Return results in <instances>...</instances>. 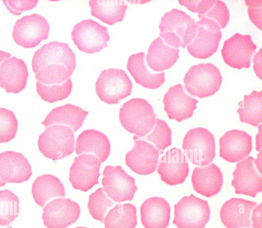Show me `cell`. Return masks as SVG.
Wrapping results in <instances>:
<instances>
[{"label": "cell", "instance_id": "6da1fadb", "mask_svg": "<svg viewBox=\"0 0 262 228\" xmlns=\"http://www.w3.org/2000/svg\"><path fill=\"white\" fill-rule=\"evenodd\" d=\"M156 114L150 104L144 99L132 98L120 109L119 120L122 127L135 138L143 137L155 126Z\"/></svg>", "mask_w": 262, "mask_h": 228}, {"label": "cell", "instance_id": "7a4b0ae2", "mask_svg": "<svg viewBox=\"0 0 262 228\" xmlns=\"http://www.w3.org/2000/svg\"><path fill=\"white\" fill-rule=\"evenodd\" d=\"M160 37L174 48H185L193 40L196 31L194 19L177 9L165 13L159 26Z\"/></svg>", "mask_w": 262, "mask_h": 228}, {"label": "cell", "instance_id": "3957f363", "mask_svg": "<svg viewBox=\"0 0 262 228\" xmlns=\"http://www.w3.org/2000/svg\"><path fill=\"white\" fill-rule=\"evenodd\" d=\"M186 91L200 98L213 95L220 89L222 76L219 68L211 63L191 66L183 78Z\"/></svg>", "mask_w": 262, "mask_h": 228}, {"label": "cell", "instance_id": "277c9868", "mask_svg": "<svg viewBox=\"0 0 262 228\" xmlns=\"http://www.w3.org/2000/svg\"><path fill=\"white\" fill-rule=\"evenodd\" d=\"M75 137L72 130L64 125L51 126L40 135L38 146L46 157L57 160L73 153Z\"/></svg>", "mask_w": 262, "mask_h": 228}, {"label": "cell", "instance_id": "5b68a950", "mask_svg": "<svg viewBox=\"0 0 262 228\" xmlns=\"http://www.w3.org/2000/svg\"><path fill=\"white\" fill-rule=\"evenodd\" d=\"M95 89L101 100L117 104L130 95L133 84L124 70L110 68L101 72L96 81Z\"/></svg>", "mask_w": 262, "mask_h": 228}, {"label": "cell", "instance_id": "8992f818", "mask_svg": "<svg viewBox=\"0 0 262 228\" xmlns=\"http://www.w3.org/2000/svg\"><path fill=\"white\" fill-rule=\"evenodd\" d=\"M182 148L190 162L200 167L208 165L215 155L214 136L204 128H196L187 132Z\"/></svg>", "mask_w": 262, "mask_h": 228}, {"label": "cell", "instance_id": "52a82bcc", "mask_svg": "<svg viewBox=\"0 0 262 228\" xmlns=\"http://www.w3.org/2000/svg\"><path fill=\"white\" fill-rule=\"evenodd\" d=\"M174 209L173 223L178 228H204L210 218L208 202L193 194L181 198Z\"/></svg>", "mask_w": 262, "mask_h": 228}, {"label": "cell", "instance_id": "ba28073f", "mask_svg": "<svg viewBox=\"0 0 262 228\" xmlns=\"http://www.w3.org/2000/svg\"><path fill=\"white\" fill-rule=\"evenodd\" d=\"M71 36L79 50L90 54L98 52L107 47L110 40L107 28L91 19L76 24Z\"/></svg>", "mask_w": 262, "mask_h": 228}, {"label": "cell", "instance_id": "9c48e42d", "mask_svg": "<svg viewBox=\"0 0 262 228\" xmlns=\"http://www.w3.org/2000/svg\"><path fill=\"white\" fill-rule=\"evenodd\" d=\"M50 26L46 19L36 13L26 15L15 23L12 37L18 45L34 48L48 37Z\"/></svg>", "mask_w": 262, "mask_h": 228}, {"label": "cell", "instance_id": "30bf717a", "mask_svg": "<svg viewBox=\"0 0 262 228\" xmlns=\"http://www.w3.org/2000/svg\"><path fill=\"white\" fill-rule=\"evenodd\" d=\"M102 184L107 196L116 202L132 201L138 188L135 179L120 165H106L103 171Z\"/></svg>", "mask_w": 262, "mask_h": 228}, {"label": "cell", "instance_id": "8fae6325", "mask_svg": "<svg viewBox=\"0 0 262 228\" xmlns=\"http://www.w3.org/2000/svg\"><path fill=\"white\" fill-rule=\"evenodd\" d=\"M195 24V36L187 45V50L195 58H207L217 50L222 38L221 28L216 23L205 18Z\"/></svg>", "mask_w": 262, "mask_h": 228}, {"label": "cell", "instance_id": "7c38bea8", "mask_svg": "<svg viewBox=\"0 0 262 228\" xmlns=\"http://www.w3.org/2000/svg\"><path fill=\"white\" fill-rule=\"evenodd\" d=\"M48 65L63 66L74 71L76 67L75 54L67 43L49 42L35 52L32 61L35 74Z\"/></svg>", "mask_w": 262, "mask_h": 228}, {"label": "cell", "instance_id": "4fadbf2b", "mask_svg": "<svg viewBox=\"0 0 262 228\" xmlns=\"http://www.w3.org/2000/svg\"><path fill=\"white\" fill-rule=\"evenodd\" d=\"M100 165L99 160L93 154H82L75 157L69 175L73 188L87 192L98 184Z\"/></svg>", "mask_w": 262, "mask_h": 228}, {"label": "cell", "instance_id": "5bb4252c", "mask_svg": "<svg viewBox=\"0 0 262 228\" xmlns=\"http://www.w3.org/2000/svg\"><path fill=\"white\" fill-rule=\"evenodd\" d=\"M80 211L78 203L71 199H55L43 208L42 219L48 228H66L77 221Z\"/></svg>", "mask_w": 262, "mask_h": 228}, {"label": "cell", "instance_id": "9a60e30c", "mask_svg": "<svg viewBox=\"0 0 262 228\" xmlns=\"http://www.w3.org/2000/svg\"><path fill=\"white\" fill-rule=\"evenodd\" d=\"M256 48L251 35L236 33L224 42L221 54L225 63L230 67L237 69L248 68Z\"/></svg>", "mask_w": 262, "mask_h": 228}, {"label": "cell", "instance_id": "2e32d148", "mask_svg": "<svg viewBox=\"0 0 262 228\" xmlns=\"http://www.w3.org/2000/svg\"><path fill=\"white\" fill-rule=\"evenodd\" d=\"M134 146L125 156V163L135 173L142 175L154 172L158 164L159 153L151 143L133 138Z\"/></svg>", "mask_w": 262, "mask_h": 228}, {"label": "cell", "instance_id": "e0dca14e", "mask_svg": "<svg viewBox=\"0 0 262 228\" xmlns=\"http://www.w3.org/2000/svg\"><path fill=\"white\" fill-rule=\"evenodd\" d=\"M254 159L249 156L236 164L231 183L236 194L256 196L262 191V176L255 167Z\"/></svg>", "mask_w": 262, "mask_h": 228}, {"label": "cell", "instance_id": "ac0fdd59", "mask_svg": "<svg viewBox=\"0 0 262 228\" xmlns=\"http://www.w3.org/2000/svg\"><path fill=\"white\" fill-rule=\"evenodd\" d=\"M163 102L168 118L181 122L193 115L198 101L187 94L181 84H178L168 89Z\"/></svg>", "mask_w": 262, "mask_h": 228}, {"label": "cell", "instance_id": "d6986e66", "mask_svg": "<svg viewBox=\"0 0 262 228\" xmlns=\"http://www.w3.org/2000/svg\"><path fill=\"white\" fill-rule=\"evenodd\" d=\"M157 171L163 181L175 185L185 181L189 173V164L181 150L173 148L162 157Z\"/></svg>", "mask_w": 262, "mask_h": 228}, {"label": "cell", "instance_id": "ffe728a7", "mask_svg": "<svg viewBox=\"0 0 262 228\" xmlns=\"http://www.w3.org/2000/svg\"><path fill=\"white\" fill-rule=\"evenodd\" d=\"M220 156L229 162L243 160L252 150V138L245 131L232 130L220 139Z\"/></svg>", "mask_w": 262, "mask_h": 228}, {"label": "cell", "instance_id": "44dd1931", "mask_svg": "<svg viewBox=\"0 0 262 228\" xmlns=\"http://www.w3.org/2000/svg\"><path fill=\"white\" fill-rule=\"evenodd\" d=\"M255 202L233 198L226 201L220 210L222 223L227 228H252L251 214Z\"/></svg>", "mask_w": 262, "mask_h": 228}, {"label": "cell", "instance_id": "7402d4cb", "mask_svg": "<svg viewBox=\"0 0 262 228\" xmlns=\"http://www.w3.org/2000/svg\"><path fill=\"white\" fill-rule=\"evenodd\" d=\"M32 174L28 159L21 153L7 151L0 153V178L8 183L27 181Z\"/></svg>", "mask_w": 262, "mask_h": 228}, {"label": "cell", "instance_id": "603a6c76", "mask_svg": "<svg viewBox=\"0 0 262 228\" xmlns=\"http://www.w3.org/2000/svg\"><path fill=\"white\" fill-rule=\"evenodd\" d=\"M28 76L24 61L15 56L7 58L0 66V87L7 93L17 94L23 91Z\"/></svg>", "mask_w": 262, "mask_h": 228}, {"label": "cell", "instance_id": "cb8c5ba5", "mask_svg": "<svg viewBox=\"0 0 262 228\" xmlns=\"http://www.w3.org/2000/svg\"><path fill=\"white\" fill-rule=\"evenodd\" d=\"M191 181L194 190L207 197L214 196L220 191L223 182L222 173L214 163L194 169Z\"/></svg>", "mask_w": 262, "mask_h": 228}, {"label": "cell", "instance_id": "d4e9b609", "mask_svg": "<svg viewBox=\"0 0 262 228\" xmlns=\"http://www.w3.org/2000/svg\"><path fill=\"white\" fill-rule=\"evenodd\" d=\"M141 220L145 228H166L169 224L170 208L165 199L152 197L140 206Z\"/></svg>", "mask_w": 262, "mask_h": 228}, {"label": "cell", "instance_id": "484cf974", "mask_svg": "<svg viewBox=\"0 0 262 228\" xmlns=\"http://www.w3.org/2000/svg\"><path fill=\"white\" fill-rule=\"evenodd\" d=\"M145 56L144 52L130 55L127 69L136 83L146 88L158 89L165 81V72H156L149 69L146 64Z\"/></svg>", "mask_w": 262, "mask_h": 228}, {"label": "cell", "instance_id": "4316f807", "mask_svg": "<svg viewBox=\"0 0 262 228\" xmlns=\"http://www.w3.org/2000/svg\"><path fill=\"white\" fill-rule=\"evenodd\" d=\"M75 151L78 155L86 153L94 154L102 163L110 154L111 144L104 134L96 130H86L78 136Z\"/></svg>", "mask_w": 262, "mask_h": 228}, {"label": "cell", "instance_id": "83f0119b", "mask_svg": "<svg viewBox=\"0 0 262 228\" xmlns=\"http://www.w3.org/2000/svg\"><path fill=\"white\" fill-rule=\"evenodd\" d=\"M180 50L165 43L160 36L150 44L146 55L147 65L155 72L170 68L179 58Z\"/></svg>", "mask_w": 262, "mask_h": 228}, {"label": "cell", "instance_id": "f1b7e54d", "mask_svg": "<svg viewBox=\"0 0 262 228\" xmlns=\"http://www.w3.org/2000/svg\"><path fill=\"white\" fill-rule=\"evenodd\" d=\"M88 113L78 106L66 104L52 109L41 123L45 127L64 125L75 133L81 128Z\"/></svg>", "mask_w": 262, "mask_h": 228}, {"label": "cell", "instance_id": "f546056e", "mask_svg": "<svg viewBox=\"0 0 262 228\" xmlns=\"http://www.w3.org/2000/svg\"><path fill=\"white\" fill-rule=\"evenodd\" d=\"M32 193L35 202L41 207L52 198L66 196L64 188L59 179L51 174L37 177L32 184Z\"/></svg>", "mask_w": 262, "mask_h": 228}, {"label": "cell", "instance_id": "4dcf8cb0", "mask_svg": "<svg viewBox=\"0 0 262 228\" xmlns=\"http://www.w3.org/2000/svg\"><path fill=\"white\" fill-rule=\"evenodd\" d=\"M91 15L109 25L122 21L127 5L120 0H90Z\"/></svg>", "mask_w": 262, "mask_h": 228}, {"label": "cell", "instance_id": "1f68e13d", "mask_svg": "<svg viewBox=\"0 0 262 228\" xmlns=\"http://www.w3.org/2000/svg\"><path fill=\"white\" fill-rule=\"evenodd\" d=\"M105 228H135L137 224L136 206L131 203L116 204L104 219Z\"/></svg>", "mask_w": 262, "mask_h": 228}, {"label": "cell", "instance_id": "d6a6232c", "mask_svg": "<svg viewBox=\"0 0 262 228\" xmlns=\"http://www.w3.org/2000/svg\"><path fill=\"white\" fill-rule=\"evenodd\" d=\"M237 112L241 122L258 127L262 122V91H253L245 95L238 103Z\"/></svg>", "mask_w": 262, "mask_h": 228}, {"label": "cell", "instance_id": "836d02e7", "mask_svg": "<svg viewBox=\"0 0 262 228\" xmlns=\"http://www.w3.org/2000/svg\"><path fill=\"white\" fill-rule=\"evenodd\" d=\"M18 197L8 189L0 191V225H8L19 214Z\"/></svg>", "mask_w": 262, "mask_h": 228}, {"label": "cell", "instance_id": "e575fe53", "mask_svg": "<svg viewBox=\"0 0 262 228\" xmlns=\"http://www.w3.org/2000/svg\"><path fill=\"white\" fill-rule=\"evenodd\" d=\"M36 87L42 99L53 103L67 98L72 91L73 84L70 77L64 82L56 85H45L36 81Z\"/></svg>", "mask_w": 262, "mask_h": 228}, {"label": "cell", "instance_id": "d590c367", "mask_svg": "<svg viewBox=\"0 0 262 228\" xmlns=\"http://www.w3.org/2000/svg\"><path fill=\"white\" fill-rule=\"evenodd\" d=\"M74 71L63 66L48 65L35 73L37 81L45 85L61 84L72 75Z\"/></svg>", "mask_w": 262, "mask_h": 228}, {"label": "cell", "instance_id": "8d00e7d4", "mask_svg": "<svg viewBox=\"0 0 262 228\" xmlns=\"http://www.w3.org/2000/svg\"><path fill=\"white\" fill-rule=\"evenodd\" d=\"M114 204L103 189L100 188L89 196L88 207L94 219L103 222L107 211Z\"/></svg>", "mask_w": 262, "mask_h": 228}, {"label": "cell", "instance_id": "74e56055", "mask_svg": "<svg viewBox=\"0 0 262 228\" xmlns=\"http://www.w3.org/2000/svg\"><path fill=\"white\" fill-rule=\"evenodd\" d=\"M151 130L144 139L154 144L161 154L166 148L171 145V130L165 121L157 118Z\"/></svg>", "mask_w": 262, "mask_h": 228}, {"label": "cell", "instance_id": "f35d334b", "mask_svg": "<svg viewBox=\"0 0 262 228\" xmlns=\"http://www.w3.org/2000/svg\"><path fill=\"white\" fill-rule=\"evenodd\" d=\"M17 120L14 113L8 109L0 108V143L8 142L15 136Z\"/></svg>", "mask_w": 262, "mask_h": 228}, {"label": "cell", "instance_id": "ab89813d", "mask_svg": "<svg viewBox=\"0 0 262 228\" xmlns=\"http://www.w3.org/2000/svg\"><path fill=\"white\" fill-rule=\"evenodd\" d=\"M200 19L205 18L216 23L221 29L224 28L227 25L230 14L228 9L222 1L214 0L212 5L203 15L198 16Z\"/></svg>", "mask_w": 262, "mask_h": 228}, {"label": "cell", "instance_id": "60d3db41", "mask_svg": "<svg viewBox=\"0 0 262 228\" xmlns=\"http://www.w3.org/2000/svg\"><path fill=\"white\" fill-rule=\"evenodd\" d=\"M4 4L10 13L19 15L23 12L31 10L35 8L38 3V1H3Z\"/></svg>", "mask_w": 262, "mask_h": 228}, {"label": "cell", "instance_id": "b9f144b4", "mask_svg": "<svg viewBox=\"0 0 262 228\" xmlns=\"http://www.w3.org/2000/svg\"><path fill=\"white\" fill-rule=\"evenodd\" d=\"M214 0H180V5L185 6L188 10L194 13H198V16L204 14L212 5Z\"/></svg>", "mask_w": 262, "mask_h": 228}, {"label": "cell", "instance_id": "7bdbcfd3", "mask_svg": "<svg viewBox=\"0 0 262 228\" xmlns=\"http://www.w3.org/2000/svg\"><path fill=\"white\" fill-rule=\"evenodd\" d=\"M245 1L246 5L248 6L249 16L251 21L257 28L261 29V1Z\"/></svg>", "mask_w": 262, "mask_h": 228}, {"label": "cell", "instance_id": "ee69618b", "mask_svg": "<svg viewBox=\"0 0 262 228\" xmlns=\"http://www.w3.org/2000/svg\"><path fill=\"white\" fill-rule=\"evenodd\" d=\"M262 204L256 206L253 210L251 220L252 228H262L261 223Z\"/></svg>", "mask_w": 262, "mask_h": 228}, {"label": "cell", "instance_id": "f6af8a7d", "mask_svg": "<svg viewBox=\"0 0 262 228\" xmlns=\"http://www.w3.org/2000/svg\"><path fill=\"white\" fill-rule=\"evenodd\" d=\"M261 125L259 126V131L256 136V149L257 151H261Z\"/></svg>", "mask_w": 262, "mask_h": 228}, {"label": "cell", "instance_id": "bcb514c9", "mask_svg": "<svg viewBox=\"0 0 262 228\" xmlns=\"http://www.w3.org/2000/svg\"><path fill=\"white\" fill-rule=\"evenodd\" d=\"M254 162L256 168L259 172L261 174V151L259 152V153L257 155V158L255 159H254Z\"/></svg>", "mask_w": 262, "mask_h": 228}, {"label": "cell", "instance_id": "7dc6e473", "mask_svg": "<svg viewBox=\"0 0 262 228\" xmlns=\"http://www.w3.org/2000/svg\"><path fill=\"white\" fill-rule=\"evenodd\" d=\"M10 57L11 55L10 53L0 50V66L4 61Z\"/></svg>", "mask_w": 262, "mask_h": 228}, {"label": "cell", "instance_id": "c3c4849f", "mask_svg": "<svg viewBox=\"0 0 262 228\" xmlns=\"http://www.w3.org/2000/svg\"><path fill=\"white\" fill-rule=\"evenodd\" d=\"M6 182L3 181L1 178H0V187L6 185Z\"/></svg>", "mask_w": 262, "mask_h": 228}, {"label": "cell", "instance_id": "681fc988", "mask_svg": "<svg viewBox=\"0 0 262 228\" xmlns=\"http://www.w3.org/2000/svg\"><path fill=\"white\" fill-rule=\"evenodd\" d=\"M0 228H12L10 225L2 226L0 225Z\"/></svg>", "mask_w": 262, "mask_h": 228}, {"label": "cell", "instance_id": "f907efd6", "mask_svg": "<svg viewBox=\"0 0 262 228\" xmlns=\"http://www.w3.org/2000/svg\"><path fill=\"white\" fill-rule=\"evenodd\" d=\"M75 228H88V227L79 226V227H75Z\"/></svg>", "mask_w": 262, "mask_h": 228}]
</instances>
